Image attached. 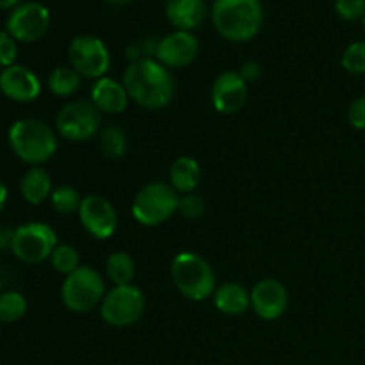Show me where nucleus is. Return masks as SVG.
Masks as SVG:
<instances>
[{
	"mask_svg": "<svg viewBox=\"0 0 365 365\" xmlns=\"http://www.w3.org/2000/svg\"><path fill=\"white\" fill-rule=\"evenodd\" d=\"M262 21L264 9L260 0H214V29L228 41H250L259 34Z\"/></svg>",
	"mask_w": 365,
	"mask_h": 365,
	"instance_id": "nucleus-2",
	"label": "nucleus"
},
{
	"mask_svg": "<svg viewBox=\"0 0 365 365\" xmlns=\"http://www.w3.org/2000/svg\"><path fill=\"white\" fill-rule=\"evenodd\" d=\"M171 280L184 298L203 302L216 291V273L212 266L195 252H180L170 266Z\"/></svg>",
	"mask_w": 365,
	"mask_h": 365,
	"instance_id": "nucleus-4",
	"label": "nucleus"
},
{
	"mask_svg": "<svg viewBox=\"0 0 365 365\" xmlns=\"http://www.w3.org/2000/svg\"><path fill=\"white\" fill-rule=\"evenodd\" d=\"M57 246V234L48 223L31 221L13 230L11 252L25 264H39L48 260Z\"/></svg>",
	"mask_w": 365,
	"mask_h": 365,
	"instance_id": "nucleus-9",
	"label": "nucleus"
},
{
	"mask_svg": "<svg viewBox=\"0 0 365 365\" xmlns=\"http://www.w3.org/2000/svg\"><path fill=\"white\" fill-rule=\"evenodd\" d=\"M210 100L217 113L235 114L245 107L248 100V84L239 71H223L214 81Z\"/></svg>",
	"mask_w": 365,
	"mask_h": 365,
	"instance_id": "nucleus-15",
	"label": "nucleus"
},
{
	"mask_svg": "<svg viewBox=\"0 0 365 365\" xmlns=\"http://www.w3.org/2000/svg\"><path fill=\"white\" fill-rule=\"evenodd\" d=\"M146 309L145 294L134 284L114 285L100 303L103 323L113 328H128L138 323Z\"/></svg>",
	"mask_w": 365,
	"mask_h": 365,
	"instance_id": "nucleus-7",
	"label": "nucleus"
},
{
	"mask_svg": "<svg viewBox=\"0 0 365 365\" xmlns=\"http://www.w3.org/2000/svg\"><path fill=\"white\" fill-rule=\"evenodd\" d=\"M178 212L187 220H198L205 214V200L198 196L196 192H189V195H180L178 200Z\"/></svg>",
	"mask_w": 365,
	"mask_h": 365,
	"instance_id": "nucleus-29",
	"label": "nucleus"
},
{
	"mask_svg": "<svg viewBox=\"0 0 365 365\" xmlns=\"http://www.w3.org/2000/svg\"><path fill=\"white\" fill-rule=\"evenodd\" d=\"M342 68L351 75H365V41H355L342 53Z\"/></svg>",
	"mask_w": 365,
	"mask_h": 365,
	"instance_id": "nucleus-28",
	"label": "nucleus"
},
{
	"mask_svg": "<svg viewBox=\"0 0 365 365\" xmlns=\"http://www.w3.org/2000/svg\"><path fill=\"white\" fill-rule=\"evenodd\" d=\"M128 98L143 109H164L175 96V78L157 59H139L130 63L123 73Z\"/></svg>",
	"mask_w": 365,
	"mask_h": 365,
	"instance_id": "nucleus-1",
	"label": "nucleus"
},
{
	"mask_svg": "<svg viewBox=\"0 0 365 365\" xmlns=\"http://www.w3.org/2000/svg\"><path fill=\"white\" fill-rule=\"evenodd\" d=\"M202 178V168L191 155H180L170 166V185L178 195L195 192Z\"/></svg>",
	"mask_w": 365,
	"mask_h": 365,
	"instance_id": "nucleus-20",
	"label": "nucleus"
},
{
	"mask_svg": "<svg viewBox=\"0 0 365 365\" xmlns=\"http://www.w3.org/2000/svg\"><path fill=\"white\" fill-rule=\"evenodd\" d=\"M11 241H13V230L0 228V248H11Z\"/></svg>",
	"mask_w": 365,
	"mask_h": 365,
	"instance_id": "nucleus-35",
	"label": "nucleus"
},
{
	"mask_svg": "<svg viewBox=\"0 0 365 365\" xmlns=\"http://www.w3.org/2000/svg\"><path fill=\"white\" fill-rule=\"evenodd\" d=\"M362 24H364V31H365V16L362 18Z\"/></svg>",
	"mask_w": 365,
	"mask_h": 365,
	"instance_id": "nucleus-39",
	"label": "nucleus"
},
{
	"mask_svg": "<svg viewBox=\"0 0 365 365\" xmlns=\"http://www.w3.org/2000/svg\"><path fill=\"white\" fill-rule=\"evenodd\" d=\"M27 312V299L21 292L6 291L0 294V323H16Z\"/></svg>",
	"mask_w": 365,
	"mask_h": 365,
	"instance_id": "nucleus-25",
	"label": "nucleus"
},
{
	"mask_svg": "<svg viewBox=\"0 0 365 365\" xmlns=\"http://www.w3.org/2000/svg\"><path fill=\"white\" fill-rule=\"evenodd\" d=\"M18 56L16 39L7 31H0V68L13 66Z\"/></svg>",
	"mask_w": 365,
	"mask_h": 365,
	"instance_id": "nucleus-31",
	"label": "nucleus"
},
{
	"mask_svg": "<svg viewBox=\"0 0 365 365\" xmlns=\"http://www.w3.org/2000/svg\"><path fill=\"white\" fill-rule=\"evenodd\" d=\"M77 216L84 230L98 241H106L116 234L118 212L113 203L103 196H84Z\"/></svg>",
	"mask_w": 365,
	"mask_h": 365,
	"instance_id": "nucleus-12",
	"label": "nucleus"
},
{
	"mask_svg": "<svg viewBox=\"0 0 365 365\" xmlns=\"http://www.w3.org/2000/svg\"><path fill=\"white\" fill-rule=\"evenodd\" d=\"M81 84L82 77L71 66L53 68L50 71L48 78H46V86H48L50 93L56 96H61V98L73 96L81 89Z\"/></svg>",
	"mask_w": 365,
	"mask_h": 365,
	"instance_id": "nucleus-22",
	"label": "nucleus"
},
{
	"mask_svg": "<svg viewBox=\"0 0 365 365\" xmlns=\"http://www.w3.org/2000/svg\"><path fill=\"white\" fill-rule=\"evenodd\" d=\"M6 203H7V187L0 182V212H2V209L6 207Z\"/></svg>",
	"mask_w": 365,
	"mask_h": 365,
	"instance_id": "nucleus-37",
	"label": "nucleus"
},
{
	"mask_svg": "<svg viewBox=\"0 0 365 365\" xmlns=\"http://www.w3.org/2000/svg\"><path fill=\"white\" fill-rule=\"evenodd\" d=\"M335 11L348 21L360 20L365 16V0H335Z\"/></svg>",
	"mask_w": 365,
	"mask_h": 365,
	"instance_id": "nucleus-30",
	"label": "nucleus"
},
{
	"mask_svg": "<svg viewBox=\"0 0 365 365\" xmlns=\"http://www.w3.org/2000/svg\"><path fill=\"white\" fill-rule=\"evenodd\" d=\"M50 262H52L53 269L57 273L64 274V277H68V274L73 273L75 269L82 266L81 253L77 252V248L70 245H57L52 255H50Z\"/></svg>",
	"mask_w": 365,
	"mask_h": 365,
	"instance_id": "nucleus-27",
	"label": "nucleus"
},
{
	"mask_svg": "<svg viewBox=\"0 0 365 365\" xmlns=\"http://www.w3.org/2000/svg\"><path fill=\"white\" fill-rule=\"evenodd\" d=\"M107 278L114 285H130L135 278V262L127 252H114L106 260Z\"/></svg>",
	"mask_w": 365,
	"mask_h": 365,
	"instance_id": "nucleus-23",
	"label": "nucleus"
},
{
	"mask_svg": "<svg viewBox=\"0 0 365 365\" xmlns=\"http://www.w3.org/2000/svg\"><path fill=\"white\" fill-rule=\"evenodd\" d=\"M50 27V13L43 4L24 2L14 7L6 20V31L16 41L34 43L46 34Z\"/></svg>",
	"mask_w": 365,
	"mask_h": 365,
	"instance_id": "nucleus-11",
	"label": "nucleus"
},
{
	"mask_svg": "<svg viewBox=\"0 0 365 365\" xmlns=\"http://www.w3.org/2000/svg\"><path fill=\"white\" fill-rule=\"evenodd\" d=\"M125 56H127V59L130 61V63H135V61L139 59H145L141 45H128L127 48H125Z\"/></svg>",
	"mask_w": 365,
	"mask_h": 365,
	"instance_id": "nucleus-34",
	"label": "nucleus"
},
{
	"mask_svg": "<svg viewBox=\"0 0 365 365\" xmlns=\"http://www.w3.org/2000/svg\"><path fill=\"white\" fill-rule=\"evenodd\" d=\"M198 53L200 43L192 32L175 31L159 39L155 59L168 70H177L195 63Z\"/></svg>",
	"mask_w": 365,
	"mask_h": 365,
	"instance_id": "nucleus-13",
	"label": "nucleus"
},
{
	"mask_svg": "<svg viewBox=\"0 0 365 365\" xmlns=\"http://www.w3.org/2000/svg\"><path fill=\"white\" fill-rule=\"evenodd\" d=\"M348 121L356 130H365V96H359L349 103Z\"/></svg>",
	"mask_w": 365,
	"mask_h": 365,
	"instance_id": "nucleus-32",
	"label": "nucleus"
},
{
	"mask_svg": "<svg viewBox=\"0 0 365 365\" xmlns=\"http://www.w3.org/2000/svg\"><path fill=\"white\" fill-rule=\"evenodd\" d=\"M239 75L245 78L246 84H250V82L259 81L260 75H262V66L257 61H246L241 66V70H239Z\"/></svg>",
	"mask_w": 365,
	"mask_h": 365,
	"instance_id": "nucleus-33",
	"label": "nucleus"
},
{
	"mask_svg": "<svg viewBox=\"0 0 365 365\" xmlns=\"http://www.w3.org/2000/svg\"><path fill=\"white\" fill-rule=\"evenodd\" d=\"M50 203H52V207L57 212L63 214V216H68V214L78 212L82 203V196L81 192L75 187H71V185H59V187H56L52 191Z\"/></svg>",
	"mask_w": 365,
	"mask_h": 365,
	"instance_id": "nucleus-26",
	"label": "nucleus"
},
{
	"mask_svg": "<svg viewBox=\"0 0 365 365\" xmlns=\"http://www.w3.org/2000/svg\"><path fill=\"white\" fill-rule=\"evenodd\" d=\"M106 2L110 4V6H127L132 0H106Z\"/></svg>",
	"mask_w": 365,
	"mask_h": 365,
	"instance_id": "nucleus-38",
	"label": "nucleus"
},
{
	"mask_svg": "<svg viewBox=\"0 0 365 365\" xmlns=\"http://www.w3.org/2000/svg\"><path fill=\"white\" fill-rule=\"evenodd\" d=\"M11 150L21 163L41 166L57 152V134L48 123L36 118H21L14 121L7 132Z\"/></svg>",
	"mask_w": 365,
	"mask_h": 365,
	"instance_id": "nucleus-3",
	"label": "nucleus"
},
{
	"mask_svg": "<svg viewBox=\"0 0 365 365\" xmlns=\"http://www.w3.org/2000/svg\"><path fill=\"white\" fill-rule=\"evenodd\" d=\"M20 6V0H0V9H14Z\"/></svg>",
	"mask_w": 365,
	"mask_h": 365,
	"instance_id": "nucleus-36",
	"label": "nucleus"
},
{
	"mask_svg": "<svg viewBox=\"0 0 365 365\" xmlns=\"http://www.w3.org/2000/svg\"><path fill=\"white\" fill-rule=\"evenodd\" d=\"M102 125V113L89 100H71L56 116V132L71 143L89 141Z\"/></svg>",
	"mask_w": 365,
	"mask_h": 365,
	"instance_id": "nucleus-8",
	"label": "nucleus"
},
{
	"mask_svg": "<svg viewBox=\"0 0 365 365\" xmlns=\"http://www.w3.org/2000/svg\"><path fill=\"white\" fill-rule=\"evenodd\" d=\"M100 150L109 159H121L128 150L127 134L116 125H107L100 130Z\"/></svg>",
	"mask_w": 365,
	"mask_h": 365,
	"instance_id": "nucleus-24",
	"label": "nucleus"
},
{
	"mask_svg": "<svg viewBox=\"0 0 365 365\" xmlns=\"http://www.w3.org/2000/svg\"><path fill=\"white\" fill-rule=\"evenodd\" d=\"M207 16L205 0H166V18L177 31L192 32Z\"/></svg>",
	"mask_w": 365,
	"mask_h": 365,
	"instance_id": "nucleus-18",
	"label": "nucleus"
},
{
	"mask_svg": "<svg viewBox=\"0 0 365 365\" xmlns=\"http://www.w3.org/2000/svg\"><path fill=\"white\" fill-rule=\"evenodd\" d=\"M0 91L13 102L31 103L41 95V82L31 68L13 64L0 71Z\"/></svg>",
	"mask_w": 365,
	"mask_h": 365,
	"instance_id": "nucleus-16",
	"label": "nucleus"
},
{
	"mask_svg": "<svg viewBox=\"0 0 365 365\" xmlns=\"http://www.w3.org/2000/svg\"><path fill=\"white\" fill-rule=\"evenodd\" d=\"M68 59L70 66L81 75L82 78L106 77L110 68V53L106 43L91 34H81L71 39L68 46Z\"/></svg>",
	"mask_w": 365,
	"mask_h": 365,
	"instance_id": "nucleus-10",
	"label": "nucleus"
},
{
	"mask_svg": "<svg viewBox=\"0 0 365 365\" xmlns=\"http://www.w3.org/2000/svg\"><path fill=\"white\" fill-rule=\"evenodd\" d=\"M106 292V282L98 269L82 264L78 269L64 277L61 299L70 312L86 314L100 307Z\"/></svg>",
	"mask_w": 365,
	"mask_h": 365,
	"instance_id": "nucleus-6",
	"label": "nucleus"
},
{
	"mask_svg": "<svg viewBox=\"0 0 365 365\" xmlns=\"http://www.w3.org/2000/svg\"><path fill=\"white\" fill-rule=\"evenodd\" d=\"M252 310L262 321H277L285 314L289 305V292L277 278H264L250 291Z\"/></svg>",
	"mask_w": 365,
	"mask_h": 365,
	"instance_id": "nucleus-14",
	"label": "nucleus"
},
{
	"mask_svg": "<svg viewBox=\"0 0 365 365\" xmlns=\"http://www.w3.org/2000/svg\"><path fill=\"white\" fill-rule=\"evenodd\" d=\"M52 178L41 166H32L31 170L25 171L20 180L21 196L31 205H41L52 196Z\"/></svg>",
	"mask_w": 365,
	"mask_h": 365,
	"instance_id": "nucleus-21",
	"label": "nucleus"
},
{
	"mask_svg": "<svg viewBox=\"0 0 365 365\" xmlns=\"http://www.w3.org/2000/svg\"><path fill=\"white\" fill-rule=\"evenodd\" d=\"M89 102L103 114H121L127 109L130 98H128L123 82L106 75L93 82L91 91H89Z\"/></svg>",
	"mask_w": 365,
	"mask_h": 365,
	"instance_id": "nucleus-17",
	"label": "nucleus"
},
{
	"mask_svg": "<svg viewBox=\"0 0 365 365\" xmlns=\"http://www.w3.org/2000/svg\"><path fill=\"white\" fill-rule=\"evenodd\" d=\"M178 200L170 182H150L132 200V216L145 227H157L178 212Z\"/></svg>",
	"mask_w": 365,
	"mask_h": 365,
	"instance_id": "nucleus-5",
	"label": "nucleus"
},
{
	"mask_svg": "<svg viewBox=\"0 0 365 365\" xmlns=\"http://www.w3.org/2000/svg\"><path fill=\"white\" fill-rule=\"evenodd\" d=\"M214 307L220 310L225 316H242L252 309V302H250V292L246 287L235 282H228V284L216 287L212 294Z\"/></svg>",
	"mask_w": 365,
	"mask_h": 365,
	"instance_id": "nucleus-19",
	"label": "nucleus"
}]
</instances>
